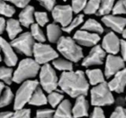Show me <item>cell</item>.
Wrapping results in <instances>:
<instances>
[{
  "instance_id": "obj_43",
  "label": "cell",
  "mask_w": 126,
  "mask_h": 118,
  "mask_svg": "<svg viewBox=\"0 0 126 118\" xmlns=\"http://www.w3.org/2000/svg\"><path fill=\"white\" fill-rule=\"evenodd\" d=\"M120 51H121V54H122V58L124 59V61H126V41L125 40H121Z\"/></svg>"
},
{
  "instance_id": "obj_15",
  "label": "cell",
  "mask_w": 126,
  "mask_h": 118,
  "mask_svg": "<svg viewBox=\"0 0 126 118\" xmlns=\"http://www.w3.org/2000/svg\"><path fill=\"white\" fill-rule=\"evenodd\" d=\"M0 50L4 54V61L7 67H14L18 61V57L16 55L15 49L11 43L0 36Z\"/></svg>"
},
{
  "instance_id": "obj_28",
  "label": "cell",
  "mask_w": 126,
  "mask_h": 118,
  "mask_svg": "<svg viewBox=\"0 0 126 118\" xmlns=\"http://www.w3.org/2000/svg\"><path fill=\"white\" fill-rule=\"evenodd\" d=\"M13 100H15V96L12 89L9 87H5V90L0 96V108L9 105L13 102Z\"/></svg>"
},
{
  "instance_id": "obj_16",
  "label": "cell",
  "mask_w": 126,
  "mask_h": 118,
  "mask_svg": "<svg viewBox=\"0 0 126 118\" xmlns=\"http://www.w3.org/2000/svg\"><path fill=\"white\" fill-rule=\"evenodd\" d=\"M108 86L112 91L121 94L126 88V67L121 71L116 73L108 83Z\"/></svg>"
},
{
  "instance_id": "obj_49",
  "label": "cell",
  "mask_w": 126,
  "mask_h": 118,
  "mask_svg": "<svg viewBox=\"0 0 126 118\" xmlns=\"http://www.w3.org/2000/svg\"><path fill=\"white\" fill-rule=\"evenodd\" d=\"M124 5H125V6H126V0H124Z\"/></svg>"
},
{
  "instance_id": "obj_19",
  "label": "cell",
  "mask_w": 126,
  "mask_h": 118,
  "mask_svg": "<svg viewBox=\"0 0 126 118\" xmlns=\"http://www.w3.org/2000/svg\"><path fill=\"white\" fill-rule=\"evenodd\" d=\"M53 118H74L72 114V105L68 99H64L57 106Z\"/></svg>"
},
{
  "instance_id": "obj_10",
  "label": "cell",
  "mask_w": 126,
  "mask_h": 118,
  "mask_svg": "<svg viewBox=\"0 0 126 118\" xmlns=\"http://www.w3.org/2000/svg\"><path fill=\"white\" fill-rule=\"evenodd\" d=\"M125 68V61L122 57L117 55L109 54L106 57L105 66V77L106 79H110L111 77L114 76L116 73L121 71Z\"/></svg>"
},
{
  "instance_id": "obj_38",
  "label": "cell",
  "mask_w": 126,
  "mask_h": 118,
  "mask_svg": "<svg viewBox=\"0 0 126 118\" xmlns=\"http://www.w3.org/2000/svg\"><path fill=\"white\" fill-rule=\"evenodd\" d=\"M11 118H32L31 110L28 108H22L19 110H16V112L13 113Z\"/></svg>"
},
{
  "instance_id": "obj_30",
  "label": "cell",
  "mask_w": 126,
  "mask_h": 118,
  "mask_svg": "<svg viewBox=\"0 0 126 118\" xmlns=\"http://www.w3.org/2000/svg\"><path fill=\"white\" fill-rule=\"evenodd\" d=\"M47 98L48 103L50 105V106L52 108H55L64 100V96H63V94L55 90L51 93H49V96L47 97Z\"/></svg>"
},
{
  "instance_id": "obj_26",
  "label": "cell",
  "mask_w": 126,
  "mask_h": 118,
  "mask_svg": "<svg viewBox=\"0 0 126 118\" xmlns=\"http://www.w3.org/2000/svg\"><path fill=\"white\" fill-rule=\"evenodd\" d=\"M114 4H115V0H101L99 10L97 12L96 16L103 17L105 16L111 15Z\"/></svg>"
},
{
  "instance_id": "obj_39",
  "label": "cell",
  "mask_w": 126,
  "mask_h": 118,
  "mask_svg": "<svg viewBox=\"0 0 126 118\" xmlns=\"http://www.w3.org/2000/svg\"><path fill=\"white\" fill-rule=\"evenodd\" d=\"M110 118H126V108L117 106L110 116Z\"/></svg>"
},
{
  "instance_id": "obj_12",
  "label": "cell",
  "mask_w": 126,
  "mask_h": 118,
  "mask_svg": "<svg viewBox=\"0 0 126 118\" xmlns=\"http://www.w3.org/2000/svg\"><path fill=\"white\" fill-rule=\"evenodd\" d=\"M75 42L80 46L85 47H94L97 45L100 41L99 34L90 33V32L85 31V30H79L75 33L73 36Z\"/></svg>"
},
{
  "instance_id": "obj_18",
  "label": "cell",
  "mask_w": 126,
  "mask_h": 118,
  "mask_svg": "<svg viewBox=\"0 0 126 118\" xmlns=\"http://www.w3.org/2000/svg\"><path fill=\"white\" fill-rule=\"evenodd\" d=\"M34 7L32 5H27L26 7H24L21 11V13L19 14V22L21 25H23L25 28H28L34 24Z\"/></svg>"
},
{
  "instance_id": "obj_8",
  "label": "cell",
  "mask_w": 126,
  "mask_h": 118,
  "mask_svg": "<svg viewBox=\"0 0 126 118\" xmlns=\"http://www.w3.org/2000/svg\"><path fill=\"white\" fill-rule=\"evenodd\" d=\"M32 55L34 60L39 64H47L50 61H53L59 58V54L50 45L36 42L33 47V53Z\"/></svg>"
},
{
  "instance_id": "obj_31",
  "label": "cell",
  "mask_w": 126,
  "mask_h": 118,
  "mask_svg": "<svg viewBox=\"0 0 126 118\" xmlns=\"http://www.w3.org/2000/svg\"><path fill=\"white\" fill-rule=\"evenodd\" d=\"M101 0H88L87 5L84 9L86 15H96L100 7Z\"/></svg>"
},
{
  "instance_id": "obj_44",
  "label": "cell",
  "mask_w": 126,
  "mask_h": 118,
  "mask_svg": "<svg viewBox=\"0 0 126 118\" xmlns=\"http://www.w3.org/2000/svg\"><path fill=\"white\" fill-rule=\"evenodd\" d=\"M5 25H6V22L4 18L0 17V35L4 33L5 30Z\"/></svg>"
},
{
  "instance_id": "obj_34",
  "label": "cell",
  "mask_w": 126,
  "mask_h": 118,
  "mask_svg": "<svg viewBox=\"0 0 126 118\" xmlns=\"http://www.w3.org/2000/svg\"><path fill=\"white\" fill-rule=\"evenodd\" d=\"M88 0H72L71 1V8L74 14H79L81 11H84Z\"/></svg>"
},
{
  "instance_id": "obj_41",
  "label": "cell",
  "mask_w": 126,
  "mask_h": 118,
  "mask_svg": "<svg viewBox=\"0 0 126 118\" xmlns=\"http://www.w3.org/2000/svg\"><path fill=\"white\" fill-rule=\"evenodd\" d=\"M89 118H106L105 115L104 113V110L100 106H95L94 108L93 112L90 115Z\"/></svg>"
},
{
  "instance_id": "obj_24",
  "label": "cell",
  "mask_w": 126,
  "mask_h": 118,
  "mask_svg": "<svg viewBox=\"0 0 126 118\" xmlns=\"http://www.w3.org/2000/svg\"><path fill=\"white\" fill-rule=\"evenodd\" d=\"M82 30H85V31L90 32V33H94V34H101L104 33V27L99 22H97L96 20L94 19H88L85 22L84 24L82 25Z\"/></svg>"
},
{
  "instance_id": "obj_47",
  "label": "cell",
  "mask_w": 126,
  "mask_h": 118,
  "mask_svg": "<svg viewBox=\"0 0 126 118\" xmlns=\"http://www.w3.org/2000/svg\"><path fill=\"white\" fill-rule=\"evenodd\" d=\"M122 34H123V37H124V39H126V27H125V28H124V32L122 33Z\"/></svg>"
},
{
  "instance_id": "obj_3",
  "label": "cell",
  "mask_w": 126,
  "mask_h": 118,
  "mask_svg": "<svg viewBox=\"0 0 126 118\" xmlns=\"http://www.w3.org/2000/svg\"><path fill=\"white\" fill-rule=\"evenodd\" d=\"M57 50L62 54L64 58L70 60L71 62H79L84 57L83 50L80 45L78 44L75 40L70 37H61L57 42Z\"/></svg>"
},
{
  "instance_id": "obj_20",
  "label": "cell",
  "mask_w": 126,
  "mask_h": 118,
  "mask_svg": "<svg viewBox=\"0 0 126 118\" xmlns=\"http://www.w3.org/2000/svg\"><path fill=\"white\" fill-rule=\"evenodd\" d=\"M5 30L7 32V35L9 37V39L12 40V41L14 39H16L23 31L22 25L19 20H16V19L13 18H9L6 21Z\"/></svg>"
},
{
  "instance_id": "obj_27",
  "label": "cell",
  "mask_w": 126,
  "mask_h": 118,
  "mask_svg": "<svg viewBox=\"0 0 126 118\" xmlns=\"http://www.w3.org/2000/svg\"><path fill=\"white\" fill-rule=\"evenodd\" d=\"M14 72L15 71L11 67L1 66L0 67V81H3L5 84L11 85L13 82Z\"/></svg>"
},
{
  "instance_id": "obj_35",
  "label": "cell",
  "mask_w": 126,
  "mask_h": 118,
  "mask_svg": "<svg viewBox=\"0 0 126 118\" xmlns=\"http://www.w3.org/2000/svg\"><path fill=\"white\" fill-rule=\"evenodd\" d=\"M34 18L36 21V24H39L40 26H44L45 24L49 23V16L46 12H35Z\"/></svg>"
},
{
  "instance_id": "obj_37",
  "label": "cell",
  "mask_w": 126,
  "mask_h": 118,
  "mask_svg": "<svg viewBox=\"0 0 126 118\" xmlns=\"http://www.w3.org/2000/svg\"><path fill=\"white\" fill-rule=\"evenodd\" d=\"M55 111L50 108H43L36 111V118H53Z\"/></svg>"
},
{
  "instance_id": "obj_5",
  "label": "cell",
  "mask_w": 126,
  "mask_h": 118,
  "mask_svg": "<svg viewBox=\"0 0 126 118\" xmlns=\"http://www.w3.org/2000/svg\"><path fill=\"white\" fill-rule=\"evenodd\" d=\"M91 105L94 106H104L113 105L114 103V97L108 83L103 82L101 84L94 86L90 90Z\"/></svg>"
},
{
  "instance_id": "obj_11",
  "label": "cell",
  "mask_w": 126,
  "mask_h": 118,
  "mask_svg": "<svg viewBox=\"0 0 126 118\" xmlns=\"http://www.w3.org/2000/svg\"><path fill=\"white\" fill-rule=\"evenodd\" d=\"M106 52L105 51L100 45H95L92 48L90 52L87 54V57H85L82 61V66L86 68L91 67V66H99L104 63Z\"/></svg>"
},
{
  "instance_id": "obj_46",
  "label": "cell",
  "mask_w": 126,
  "mask_h": 118,
  "mask_svg": "<svg viewBox=\"0 0 126 118\" xmlns=\"http://www.w3.org/2000/svg\"><path fill=\"white\" fill-rule=\"evenodd\" d=\"M5 83H4V82H3V81H0V96L2 95L3 91L5 90Z\"/></svg>"
},
{
  "instance_id": "obj_48",
  "label": "cell",
  "mask_w": 126,
  "mask_h": 118,
  "mask_svg": "<svg viewBox=\"0 0 126 118\" xmlns=\"http://www.w3.org/2000/svg\"><path fill=\"white\" fill-rule=\"evenodd\" d=\"M1 60H2V57H1V50H0V62H1Z\"/></svg>"
},
{
  "instance_id": "obj_7",
  "label": "cell",
  "mask_w": 126,
  "mask_h": 118,
  "mask_svg": "<svg viewBox=\"0 0 126 118\" xmlns=\"http://www.w3.org/2000/svg\"><path fill=\"white\" fill-rule=\"evenodd\" d=\"M34 41L35 40L32 36L31 33L25 32L14 39L11 42V45L17 52L27 57H31L33 53V47L35 44Z\"/></svg>"
},
{
  "instance_id": "obj_21",
  "label": "cell",
  "mask_w": 126,
  "mask_h": 118,
  "mask_svg": "<svg viewBox=\"0 0 126 118\" xmlns=\"http://www.w3.org/2000/svg\"><path fill=\"white\" fill-rule=\"evenodd\" d=\"M62 28H61L56 23L48 24L46 28L48 41L51 43H57L62 37Z\"/></svg>"
},
{
  "instance_id": "obj_29",
  "label": "cell",
  "mask_w": 126,
  "mask_h": 118,
  "mask_svg": "<svg viewBox=\"0 0 126 118\" xmlns=\"http://www.w3.org/2000/svg\"><path fill=\"white\" fill-rule=\"evenodd\" d=\"M31 34L33 37V39L37 41L38 42H42L44 43L46 41V36H45L44 33L41 29L39 24H33L31 25Z\"/></svg>"
},
{
  "instance_id": "obj_17",
  "label": "cell",
  "mask_w": 126,
  "mask_h": 118,
  "mask_svg": "<svg viewBox=\"0 0 126 118\" xmlns=\"http://www.w3.org/2000/svg\"><path fill=\"white\" fill-rule=\"evenodd\" d=\"M89 103L84 96L77 97L75 105L72 107V114L74 118H82L88 116Z\"/></svg>"
},
{
  "instance_id": "obj_25",
  "label": "cell",
  "mask_w": 126,
  "mask_h": 118,
  "mask_svg": "<svg viewBox=\"0 0 126 118\" xmlns=\"http://www.w3.org/2000/svg\"><path fill=\"white\" fill-rule=\"evenodd\" d=\"M52 65L58 70L67 72L73 70V62L65 58H57L52 61Z\"/></svg>"
},
{
  "instance_id": "obj_52",
  "label": "cell",
  "mask_w": 126,
  "mask_h": 118,
  "mask_svg": "<svg viewBox=\"0 0 126 118\" xmlns=\"http://www.w3.org/2000/svg\"><path fill=\"white\" fill-rule=\"evenodd\" d=\"M35 118H36V117H35Z\"/></svg>"
},
{
  "instance_id": "obj_33",
  "label": "cell",
  "mask_w": 126,
  "mask_h": 118,
  "mask_svg": "<svg viewBox=\"0 0 126 118\" xmlns=\"http://www.w3.org/2000/svg\"><path fill=\"white\" fill-rule=\"evenodd\" d=\"M83 21H84V16H83V15H78L76 17H74L73 20L70 22V24H68L67 27L62 28V30L64 32H66V33H68V34H69V33H71L75 28H77L79 25H80V24L83 23Z\"/></svg>"
},
{
  "instance_id": "obj_13",
  "label": "cell",
  "mask_w": 126,
  "mask_h": 118,
  "mask_svg": "<svg viewBox=\"0 0 126 118\" xmlns=\"http://www.w3.org/2000/svg\"><path fill=\"white\" fill-rule=\"evenodd\" d=\"M101 46L105 51V52L115 55L119 52L121 48V39H119L114 32H110L103 38Z\"/></svg>"
},
{
  "instance_id": "obj_42",
  "label": "cell",
  "mask_w": 126,
  "mask_h": 118,
  "mask_svg": "<svg viewBox=\"0 0 126 118\" xmlns=\"http://www.w3.org/2000/svg\"><path fill=\"white\" fill-rule=\"evenodd\" d=\"M5 2L12 3L15 5H16L17 7L24 9V7H26L27 5H28V4L30 3L31 0H5Z\"/></svg>"
},
{
  "instance_id": "obj_2",
  "label": "cell",
  "mask_w": 126,
  "mask_h": 118,
  "mask_svg": "<svg viewBox=\"0 0 126 118\" xmlns=\"http://www.w3.org/2000/svg\"><path fill=\"white\" fill-rule=\"evenodd\" d=\"M40 64L35 60L26 58L22 60L18 64V67L14 72L13 81L20 84L26 80L34 79L40 72Z\"/></svg>"
},
{
  "instance_id": "obj_40",
  "label": "cell",
  "mask_w": 126,
  "mask_h": 118,
  "mask_svg": "<svg viewBox=\"0 0 126 118\" xmlns=\"http://www.w3.org/2000/svg\"><path fill=\"white\" fill-rule=\"evenodd\" d=\"M36 1L39 2L40 5L48 11H52L56 5V0H36Z\"/></svg>"
},
{
  "instance_id": "obj_32",
  "label": "cell",
  "mask_w": 126,
  "mask_h": 118,
  "mask_svg": "<svg viewBox=\"0 0 126 118\" xmlns=\"http://www.w3.org/2000/svg\"><path fill=\"white\" fill-rule=\"evenodd\" d=\"M16 14V8L5 2V0H0V15L6 17H12Z\"/></svg>"
},
{
  "instance_id": "obj_22",
  "label": "cell",
  "mask_w": 126,
  "mask_h": 118,
  "mask_svg": "<svg viewBox=\"0 0 126 118\" xmlns=\"http://www.w3.org/2000/svg\"><path fill=\"white\" fill-rule=\"evenodd\" d=\"M86 76L90 85L96 86L103 82H105V74L99 68H93V69H87Z\"/></svg>"
},
{
  "instance_id": "obj_51",
  "label": "cell",
  "mask_w": 126,
  "mask_h": 118,
  "mask_svg": "<svg viewBox=\"0 0 126 118\" xmlns=\"http://www.w3.org/2000/svg\"><path fill=\"white\" fill-rule=\"evenodd\" d=\"M125 101H126V96H125Z\"/></svg>"
},
{
  "instance_id": "obj_23",
  "label": "cell",
  "mask_w": 126,
  "mask_h": 118,
  "mask_svg": "<svg viewBox=\"0 0 126 118\" xmlns=\"http://www.w3.org/2000/svg\"><path fill=\"white\" fill-rule=\"evenodd\" d=\"M44 90L42 88V87H38L36 90L34 91L31 100H30L29 104L32 105H36V106H41V105H44L48 103V98L44 94Z\"/></svg>"
},
{
  "instance_id": "obj_4",
  "label": "cell",
  "mask_w": 126,
  "mask_h": 118,
  "mask_svg": "<svg viewBox=\"0 0 126 118\" xmlns=\"http://www.w3.org/2000/svg\"><path fill=\"white\" fill-rule=\"evenodd\" d=\"M38 87H39V82L35 79L26 80L22 83L15 96V100H14L15 111L22 109L26 104H29L34 91Z\"/></svg>"
},
{
  "instance_id": "obj_50",
  "label": "cell",
  "mask_w": 126,
  "mask_h": 118,
  "mask_svg": "<svg viewBox=\"0 0 126 118\" xmlns=\"http://www.w3.org/2000/svg\"><path fill=\"white\" fill-rule=\"evenodd\" d=\"M62 1H64V2H65V1H67V0H62Z\"/></svg>"
},
{
  "instance_id": "obj_36",
  "label": "cell",
  "mask_w": 126,
  "mask_h": 118,
  "mask_svg": "<svg viewBox=\"0 0 126 118\" xmlns=\"http://www.w3.org/2000/svg\"><path fill=\"white\" fill-rule=\"evenodd\" d=\"M112 15L120 16V15H126V6L124 5V0H118L114 4L112 11Z\"/></svg>"
},
{
  "instance_id": "obj_45",
  "label": "cell",
  "mask_w": 126,
  "mask_h": 118,
  "mask_svg": "<svg viewBox=\"0 0 126 118\" xmlns=\"http://www.w3.org/2000/svg\"><path fill=\"white\" fill-rule=\"evenodd\" d=\"M13 113L10 111H5V112H0V118H11Z\"/></svg>"
},
{
  "instance_id": "obj_1",
  "label": "cell",
  "mask_w": 126,
  "mask_h": 118,
  "mask_svg": "<svg viewBox=\"0 0 126 118\" xmlns=\"http://www.w3.org/2000/svg\"><path fill=\"white\" fill-rule=\"evenodd\" d=\"M59 87L70 97H86L89 90V82L82 70L62 72L59 79Z\"/></svg>"
},
{
  "instance_id": "obj_14",
  "label": "cell",
  "mask_w": 126,
  "mask_h": 118,
  "mask_svg": "<svg viewBox=\"0 0 126 118\" xmlns=\"http://www.w3.org/2000/svg\"><path fill=\"white\" fill-rule=\"evenodd\" d=\"M101 21L105 26L110 28L114 33L122 34L126 27V17L114 15H108L103 16Z\"/></svg>"
},
{
  "instance_id": "obj_6",
  "label": "cell",
  "mask_w": 126,
  "mask_h": 118,
  "mask_svg": "<svg viewBox=\"0 0 126 118\" xmlns=\"http://www.w3.org/2000/svg\"><path fill=\"white\" fill-rule=\"evenodd\" d=\"M40 85L47 93L57 90L59 87V79L56 71L49 63L42 65L40 69Z\"/></svg>"
},
{
  "instance_id": "obj_9",
  "label": "cell",
  "mask_w": 126,
  "mask_h": 118,
  "mask_svg": "<svg viewBox=\"0 0 126 118\" xmlns=\"http://www.w3.org/2000/svg\"><path fill=\"white\" fill-rule=\"evenodd\" d=\"M73 10L71 5H55L51 11V16L56 24H61L62 28L67 27L73 20Z\"/></svg>"
}]
</instances>
